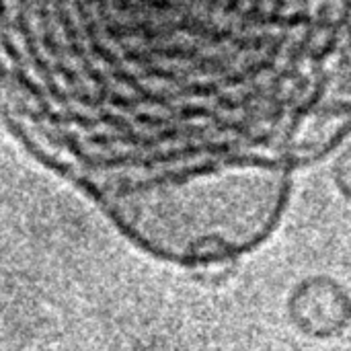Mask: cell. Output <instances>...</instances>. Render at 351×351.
Instances as JSON below:
<instances>
[{"mask_svg": "<svg viewBox=\"0 0 351 351\" xmlns=\"http://www.w3.org/2000/svg\"><path fill=\"white\" fill-rule=\"evenodd\" d=\"M323 296H325V286H313V288H304L296 298V319L311 333H331L335 327L343 323L346 317L343 298L335 290H331L325 304H321Z\"/></svg>", "mask_w": 351, "mask_h": 351, "instance_id": "1", "label": "cell"}, {"mask_svg": "<svg viewBox=\"0 0 351 351\" xmlns=\"http://www.w3.org/2000/svg\"><path fill=\"white\" fill-rule=\"evenodd\" d=\"M337 171H339V179H341L343 189L351 193V150L348 152V156H343V158H341V162H339Z\"/></svg>", "mask_w": 351, "mask_h": 351, "instance_id": "2", "label": "cell"}]
</instances>
